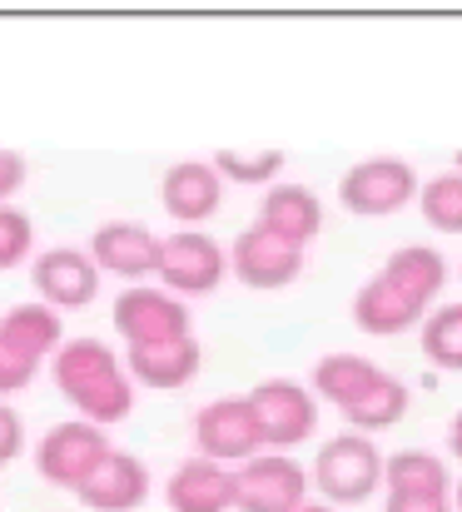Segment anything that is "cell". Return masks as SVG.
Masks as SVG:
<instances>
[{"instance_id": "6da1fadb", "label": "cell", "mask_w": 462, "mask_h": 512, "mask_svg": "<svg viewBox=\"0 0 462 512\" xmlns=\"http://www.w3.org/2000/svg\"><path fill=\"white\" fill-rule=\"evenodd\" d=\"M55 388L65 393V403L75 408V418L95 423V428H115L135 413V378L125 373L120 348H110L105 339H65L60 353L50 358Z\"/></svg>"}, {"instance_id": "7a4b0ae2", "label": "cell", "mask_w": 462, "mask_h": 512, "mask_svg": "<svg viewBox=\"0 0 462 512\" xmlns=\"http://www.w3.org/2000/svg\"><path fill=\"white\" fill-rule=\"evenodd\" d=\"M308 488L328 508H358L383 488V448L363 433L328 438L308 463Z\"/></svg>"}, {"instance_id": "3957f363", "label": "cell", "mask_w": 462, "mask_h": 512, "mask_svg": "<svg viewBox=\"0 0 462 512\" xmlns=\"http://www.w3.org/2000/svg\"><path fill=\"white\" fill-rule=\"evenodd\" d=\"M418 184L423 174L403 155H368L338 174V204L358 219H388L418 199Z\"/></svg>"}, {"instance_id": "277c9868", "label": "cell", "mask_w": 462, "mask_h": 512, "mask_svg": "<svg viewBox=\"0 0 462 512\" xmlns=\"http://www.w3.org/2000/svg\"><path fill=\"white\" fill-rule=\"evenodd\" d=\"M244 398H249V408L259 418L264 453H294L299 443H308L318 433V398L299 378H284V373L259 378Z\"/></svg>"}, {"instance_id": "5b68a950", "label": "cell", "mask_w": 462, "mask_h": 512, "mask_svg": "<svg viewBox=\"0 0 462 512\" xmlns=\"http://www.w3.org/2000/svg\"><path fill=\"white\" fill-rule=\"evenodd\" d=\"M110 448H115V443H110L105 428H95V423H85V418H65V423H55V428H45V433L35 438V448H30L35 478L50 483V488H60V493H75V488L95 473V463H100Z\"/></svg>"}, {"instance_id": "8992f818", "label": "cell", "mask_w": 462, "mask_h": 512, "mask_svg": "<svg viewBox=\"0 0 462 512\" xmlns=\"http://www.w3.org/2000/svg\"><path fill=\"white\" fill-rule=\"evenodd\" d=\"M159 289H169L174 299H199L214 294L229 279V254L214 234L204 229H174L169 239H159V269H154Z\"/></svg>"}, {"instance_id": "52a82bcc", "label": "cell", "mask_w": 462, "mask_h": 512, "mask_svg": "<svg viewBox=\"0 0 462 512\" xmlns=\"http://www.w3.org/2000/svg\"><path fill=\"white\" fill-rule=\"evenodd\" d=\"M194 453L209 458V463H224V468H239L249 458L264 453V433H259V418L249 408L244 393H229V398H209L199 413H194Z\"/></svg>"}, {"instance_id": "ba28073f", "label": "cell", "mask_w": 462, "mask_h": 512, "mask_svg": "<svg viewBox=\"0 0 462 512\" xmlns=\"http://www.w3.org/2000/svg\"><path fill=\"white\" fill-rule=\"evenodd\" d=\"M115 334L125 339V348H145V343H169V339H189L194 334V314L184 299H174L159 284H130L115 294L110 309Z\"/></svg>"}, {"instance_id": "9c48e42d", "label": "cell", "mask_w": 462, "mask_h": 512, "mask_svg": "<svg viewBox=\"0 0 462 512\" xmlns=\"http://www.w3.org/2000/svg\"><path fill=\"white\" fill-rule=\"evenodd\" d=\"M224 254H229V274H234L244 289H259V294H274V289L299 284V279H304V264H308V249L284 244L279 234H269V229H259V224L239 229Z\"/></svg>"}, {"instance_id": "30bf717a", "label": "cell", "mask_w": 462, "mask_h": 512, "mask_svg": "<svg viewBox=\"0 0 462 512\" xmlns=\"http://www.w3.org/2000/svg\"><path fill=\"white\" fill-rule=\"evenodd\" d=\"M304 498H313V488L294 453H259L234 468V512H294Z\"/></svg>"}, {"instance_id": "8fae6325", "label": "cell", "mask_w": 462, "mask_h": 512, "mask_svg": "<svg viewBox=\"0 0 462 512\" xmlns=\"http://www.w3.org/2000/svg\"><path fill=\"white\" fill-rule=\"evenodd\" d=\"M30 289L55 314L90 309L95 294H100V269L80 244H55V249H40L30 259Z\"/></svg>"}, {"instance_id": "7c38bea8", "label": "cell", "mask_w": 462, "mask_h": 512, "mask_svg": "<svg viewBox=\"0 0 462 512\" xmlns=\"http://www.w3.org/2000/svg\"><path fill=\"white\" fill-rule=\"evenodd\" d=\"M85 254L95 259L100 279L115 274V279H125V289L130 284H150L154 269H159V234L150 224H140V219H105V224L90 229V249Z\"/></svg>"}, {"instance_id": "4fadbf2b", "label": "cell", "mask_w": 462, "mask_h": 512, "mask_svg": "<svg viewBox=\"0 0 462 512\" xmlns=\"http://www.w3.org/2000/svg\"><path fill=\"white\" fill-rule=\"evenodd\" d=\"M154 493V478H150V463L140 453H125V448H110L95 473L75 488L80 508L90 512H140L150 503Z\"/></svg>"}, {"instance_id": "5bb4252c", "label": "cell", "mask_w": 462, "mask_h": 512, "mask_svg": "<svg viewBox=\"0 0 462 512\" xmlns=\"http://www.w3.org/2000/svg\"><path fill=\"white\" fill-rule=\"evenodd\" d=\"M159 204L174 224L194 229V224H209L224 204V179L214 174L209 160H179L169 165L159 179Z\"/></svg>"}, {"instance_id": "9a60e30c", "label": "cell", "mask_w": 462, "mask_h": 512, "mask_svg": "<svg viewBox=\"0 0 462 512\" xmlns=\"http://www.w3.org/2000/svg\"><path fill=\"white\" fill-rule=\"evenodd\" d=\"M254 224L269 229V234H279V239L294 244V249H308V244L323 234V204H318V194H313L308 184L279 179V184L264 189L259 219H254Z\"/></svg>"}, {"instance_id": "2e32d148", "label": "cell", "mask_w": 462, "mask_h": 512, "mask_svg": "<svg viewBox=\"0 0 462 512\" xmlns=\"http://www.w3.org/2000/svg\"><path fill=\"white\" fill-rule=\"evenodd\" d=\"M164 508L169 512H234V468L189 453L169 473V483H164Z\"/></svg>"}, {"instance_id": "e0dca14e", "label": "cell", "mask_w": 462, "mask_h": 512, "mask_svg": "<svg viewBox=\"0 0 462 512\" xmlns=\"http://www.w3.org/2000/svg\"><path fill=\"white\" fill-rule=\"evenodd\" d=\"M204 368V348L199 339H169V343H145V348H125V373L140 383V388H159V393H174V388H189Z\"/></svg>"}, {"instance_id": "ac0fdd59", "label": "cell", "mask_w": 462, "mask_h": 512, "mask_svg": "<svg viewBox=\"0 0 462 512\" xmlns=\"http://www.w3.org/2000/svg\"><path fill=\"white\" fill-rule=\"evenodd\" d=\"M378 279H388V284H393L403 299H413L418 309H433L438 294L448 289V259H443V249H433V244H398V249L383 259Z\"/></svg>"}, {"instance_id": "d6986e66", "label": "cell", "mask_w": 462, "mask_h": 512, "mask_svg": "<svg viewBox=\"0 0 462 512\" xmlns=\"http://www.w3.org/2000/svg\"><path fill=\"white\" fill-rule=\"evenodd\" d=\"M423 314H428V309H418L413 299H403V294H398L388 279H378V274L353 289V324H358V334H368V339H398V334L418 329Z\"/></svg>"}, {"instance_id": "ffe728a7", "label": "cell", "mask_w": 462, "mask_h": 512, "mask_svg": "<svg viewBox=\"0 0 462 512\" xmlns=\"http://www.w3.org/2000/svg\"><path fill=\"white\" fill-rule=\"evenodd\" d=\"M408 408H413V388H408V378H398V373L378 368V378L363 388V398L343 408V423H348V433L373 438V433L398 428V423L408 418Z\"/></svg>"}, {"instance_id": "44dd1931", "label": "cell", "mask_w": 462, "mask_h": 512, "mask_svg": "<svg viewBox=\"0 0 462 512\" xmlns=\"http://www.w3.org/2000/svg\"><path fill=\"white\" fill-rule=\"evenodd\" d=\"M383 493H408V498H448L453 493V468L433 448H398L383 453Z\"/></svg>"}, {"instance_id": "7402d4cb", "label": "cell", "mask_w": 462, "mask_h": 512, "mask_svg": "<svg viewBox=\"0 0 462 512\" xmlns=\"http://www.w3.org/2000/svg\"><path fill=\"white\" fill-rule=\"evenodd\" d=\"M0 343H10L15 353H25V358H35V363H50V358L60 353V343H65V314L45 309L40 299L10 304V309L0 314Z\"/></svg>"}, {"instance_id": "603a6c76", "label": "cell", "mask_w": 462, "mask_h": 512, "mask_svg": "<svg viewBox=\"0 0 462 512\" xmlns=\"http://www.w3.org/2000/svg\"><path fill=\"white\" fill-rule=\"evenodd\" d=\"M378 378V363L373 358H363V353H323L318 363H313V373H308V393L318 398V403H328V408H348V403H358L363 398V388Z\"/></svg>"}, {"instance_id": "cb8c5ba5", "label": "cell", "mask_w": 462, "mask_h": 512, "mask_svg": "<svg viewBox=\"0 0 462 512\" xmlns=\"http://www.w3.org/2000/svg\"><path fill=\"white\" fill-rule=\"evenodd\" d=\"M423 358L443 373H462V299L458 304H433L418 324Z\"/></svg>"}, {"instance_id": "d4e9b609", "label": "cell", "mask_w": 462, "mask_h": 512, "mask_svg": "<svg viewBox=\"0 0 462 512\" xmlns=\"http://www.w3.org/2000/svg\"><path fill=\"white\" fill-rule=\"evenodd\" d=\"M209 165L224 179V189L229 184H239V189H269V184H279V174H284L289 160H284V150H214Z\"/></svg>"}, {"instance_id": "484cf974", "label": "cell", "mask_w": 462, "mask_h": 512, "mask_svg": "<svg viewBox=\"0 0 462 512\" xmlns=\"http://www.w3.org/2000/svg\"><path fill=\"white\" fill-rule=\"evenodd\" d=\"M413 204H418V214L428 219V229L462 234V174L458 170H438L433 179H423Z\"/></svg>"}, {"instance_id": "4316f807", "label": "cell", "mask_w": 462, "mask_h": 512, "mask_svg": "<svg viewBox=\"0 0 462 512\" xmlns=\"http://www.w3.org/2000/svg\"><path fill=\"white\" fill-rule=\"evenodd\" d=\"M35 259V219L20 204H0V274Z\"/></svg>"}, {"instance_id": "83f0119b", "label": "cell", "mask_w": 462, "mask_h": 512, "mask_svg": "<svg viewBox=\"0 0 462 512\" xmlns=\"http://www.w3.org/2000/svg\"><path fill=\"white\" fill-rule=\"evenodd\" d=\"M40 368H45V363H35V358L15 353L10 343H0V403H10L15 393H25V388L40 378Z\"/></svg>"}, {"instance_id": "f1b7e54d", "label": "cell", "mask_w": 462, "mask_h": 512, "mask_svg": "<svg viewBox=\"0 0 462 512\" xmlns=\"http://www.w3.org/2000/svg\"><path fill=\"white\" fill-rule=\"evenodd\" d=\"M20 453H25V418L10 403H0V468H10Z\"/></svg>"}, {"instance_id": "f546056e", "label": "cell", "mask_w": 462, "mask_h": 512, "mask_svg": "<svg viewBox=\"0 0 462 512\" xmlns=\"http://www.w3.org/2000/svg\"><path fill=\"white\" fill-rule=\"evenodd\" d=\"M25 179H30V160L20 150H0V204H15Z\"/></svg>"}, {"instance_id": "4dcf8cb0", "label": "cell", "mask_w": 462, "mask_h": 512, "mask_svg": "<svg viewBox=\"0 0 462 512\" xmlns=\"http://www.w3.org/2000/svg\"><path fill=\"white\" fill-rule=\"evenodd\" d=\"M383 512H453V493H448V498H408V493H388Z\"/></svg>"}, {"instance_id": "1f68e13d", "label": "cell", "mask_w": 462, "mask_h": 512, "mask_svg": "<svg viewBox=\"0 0 462 512\" xmlns=\"http://www.w3.org/2000/svg\"><path fill=\"white\" fill-rule=\"evenodd\" d=\"M448 453L462 463V408L453 413V423H448Z\"/></svg>"}, {"instance_id": "d6a6232c", "label": "cell", "mask_w": 462, "mask_h": 512, "mask_svg": "<svg viewBox=\"0 0 462 512\" xmlns=\"http://www.w3.org/2000/svg\"><path fill=\"white\" fill-rule=\"evenodd\" d=\"M294 512H338V508H328V503H318V498H304Z\"/></svg>"}, {"instance_id": "836d02e7", "label": "cell", "mask_w": 462, "mask_h": 512, "mask_svg": "<svg viewBox=\"0 0 462 512\" xmlns=\"http://www.w3.org/2000/svg\"><path fill=\"white\" fill-rule=\"evenodd\" d=\"M453 512H462V478H453Z\"/></svg>"}, {"instance_id": "e575fe53", "label": "cell", "mask_w": 462, "mask_h": 512, "mask_svg": "<svg viewBox=\"0 0 462 512\" xmlns=\"http://www.w3.org/2000/svg\"><path fill=\"white\" fill-rule=\"evenodd\" d=\"M453 170H458V174H462V150H458V160H453Z\"/></svg>"}, {"instance_id": "d590c367", "label": "cell", "mask_w": 462, "mask_h": 512, "mask_svg": "<svg viewBox=\"0 0 462 512\" xmlns=\"http://www.w3.org/2000/svg\"><path fill=\"white\" fill-rule=\"evenodd\" d=\"M458 274H462V264H458Z\"/></svg>"}]
</instances>
